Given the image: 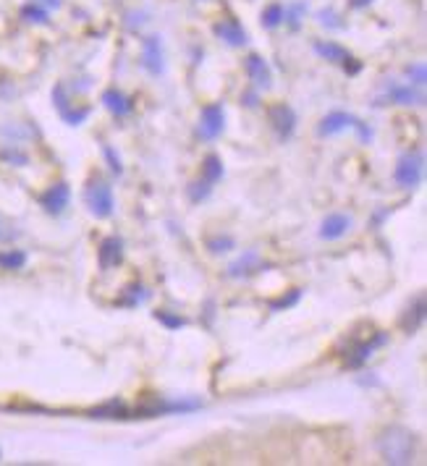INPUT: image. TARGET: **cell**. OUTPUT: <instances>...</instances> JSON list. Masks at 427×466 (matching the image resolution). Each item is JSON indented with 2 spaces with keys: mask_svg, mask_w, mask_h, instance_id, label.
Listing matches in <instances>:
<instances>
[{
  "mask_svg": "<svg viewBox=\"0 0 427 466\" xmlns=\"http://www.w3.org/2000/svg\"><path fill=\"white\" fill-rule=\"evenodd\" d=\"M278 24H283V5H280V3H270V5L262 11V26H265V29H276Z\"/></svg>",
  "mask_w": 427,
  "mask_h": 466,
  "instance_id": "cell-21",
  "label": "cell"
},
{
  "mask_svg": "<svg viewBox=\"0 0 427 466\" xmlns=\"http://www.w3.org/2000/svg\"><path fill=\"white\" fill-rule=\"evenodd\" d=\"M97 262L103 270H110V268H118L124 262V241L118 236H107L103 238L100 249H97Z\"/></svg>",
  "mask_w": 427,
  "mask_h": 466,
  "instance_id": "cell-9",
  "label": "cell"
},
{
  "mask_svg": "<svg viewBox=\"0 0 427 466\" xmlns=\"http://www.w3.org/2000/svg\"><path fill=\"white\" fill-rule=\"evenodd\" d=\"M147 299V291H145V286H139V283H131L124 289V294L118 297V307H139L142 301Z\"/></svg>",
  "mask_w": 427,
  "mask_h": 466,
  "instance_id": "cell-19",
  "label": "cell"
},
{
  "mask_svg": "<svg viewBox=\"0 0 427 466\" xmlns=\"http://www.w3.org/2000/svg\"><path fill=\"white\" fill-rule=\"evenodd\" d=\"M383 100H391V103H396V106H425V92H422V86L388 82V85H385ZM383 100H381V103H383Z\"/></svg>",
  "mask_w": 427,
  "mask_h": 466,
  "instance_id": "cell-6",
  "label": "cell"
},
{
  "mask_svg": "<svg viewBox=\"0 0 427 466\" xmlns=\"http://www.w3.org/2000/svg\"><path fill=\"white\" fill-rule=\"evenodd\" d=\"M155 319H158V322H163L168 330H178V328H184V325H187V319L178 318V315H171V312H166V309L155 312Z\"/></svg>",
  "mask_w": 427,
  "mask_h": 466,
  "instance_id": "cell-26",
  "label": "cell"
},
{
  "mask_svg": "<svg viewBox=\"0 0 427 466\" xmlns=\"http://www.w3.org/2000/svg\"><path fill=\"white\" fill-rule=\"evenodd\" d=\"M268 118H270V127L278 134V139H291L294 137V128H297V113L294 107L286 106V103H278L268 110Z\"/></svg>",
  "mask_w": 427,
  "mask_h": 466,
  "instance_id": "cell-5",
  "label": "cell"
},
{
  "mask_svg": "<svg viewBox=\"0 0 427 466\" xmlns=\"http://www.w3.org/2000/svg\"><path fill=\"white\" fill-rule=\"evenodd\" d=\"M208 249L213 252V255H220V252H231L234 249V238L231 236H215L208 241Z\"/></svg>",
  "mask_w": 427,
  "mask_h": 466,
  "instance_id": "cell-25",
  "label": "cell"
},
{
  "mask_svg": "<svg viewBox=\"0 0 427 466\" xmlns=\"http://www.w3.org/2000/svg\"><path fill=\"white\" fill-rule=\"evenodd\" d=\"M202 173H205V181L218 184L223 178V160L218 155H208L205 163H202Z\"/></svg>",
  "mask_w": 427,
  "mask_h": 466,
  "instance_id": "cell-20",
  "label": "cell"
},
{
  "mask_svg": "<svg viewBox=\"0 0 427 466\" xmlns=\"http://www.w3.org/2000/svg\"><path fill=\"white\" fill-rule=\"evenodd\" d=\"M417 445H420V438L412 430H406L402 424H391L378 435L375 448L385 464L409 466L417 459Z\"/></svg>",
  "mask_w": 427,
  "mask_h": 466,
  "instance_id": "cell-1",
  "label": "cell"
},
{
  "mask_svg": "<svg viewBox=\"0 0 427 466\" xmlns=\"http://www.w3.org/2000/svg\"><path fill=\"white\" fill-rule=\"evenodd\" d=\"M370 3H372V0H349L351 8H364V5H370Z\"/></svg>",
  "mask_w": 427,
  "mask_h": 466,
  "instance_id": "cell-31",
  "label": "cell"
},
{
  "mask_svg": "<svg viewBox=\"0 0 427 466\" xmlns=\"http://www.w3.org/2000/svg\"><path fill=\"white\" fill-rule=\"evenodd\" d=\"M103 152H106L107 163H110V170H113V173H121V170H124V166H121V160L116 157V152L107 147V145H106V147H103Z\"/></svg>",
  "mask_w": 427,
  "mask_h": 466,
  "instance_id": "cell-30",
  "label": "cell"
},
{
  "mask_svg": "<svg viewBox=\"0 0 427 466\" xmlns=\"http://www.w3.org/2000/svg\"><path fill=\"white\" fill-rule=\"evenodd\" d=\"M257 268H259V257H257V252H247V255L239 257L234 265L229 268V276L231 278L249 276V273H255Z\"/></svg>",
  "mask_w": 427,
  "mask_h": 466,
  "instance_id": "cell-18",
  "label": "cell"
},
{
  "mask_svg": "<svg viewBox=\"0 0 427 466\" xmlns=\"http://www.w3.org/2000/svg\"><path fill=\"white\" fill-rule=\"evenodd\" d=\"M349 228H351V218H349V215H343V212H330V215L322 220L320 238H325V241H336V238H341Z\"/></svg>",
  "mask_w": 427,
  "mask_h": 466,
  "instance_id": "cell-12",
  "label": "cell"
},
{
  "mask_svg": "<svg viewBox=\"0 0 427 466\" xmlns=\"http://www.w3.org/2000/svg\"><path fill=\"white\" fill-rule=\"evenodd\" d=\"M304 11H307V5H304V3H291L289 8H283V22H289L294 29H297Z\"/></svg>",
  "mask_w": 427,
  "mask_h": 466,
  "instance_id": "cell-24",
  "label": "cell"
},
{
  "mask_svg": "<svg viewBox=\"0 0 427 466\" xmlns=\"http://www.w3.org/2000/svg\"><path fill=\"white\" fill-rule=\"evenodd\" d=\"M45 3H47V5H56V8L61 5V0H45Z\"/></svg>",
  "mask_w": 427,
  "mask_h": 466,
  "instance_id": "cell-32",
  "label": "cell"
},
{
  "mask_svg": "<svg viewBox=\"0 0 427 466\" xmlns=\"http://www.w3.org/2000/svg\"><path fill=\"white\" fill-rule=\"evenodd\" d=\"M68 199H71V189H68V184L58 181V184H53V187L40 197V205H43L45 210L50 212V215H61V212L68 208Z\"/></svg>",
  "mask_w": 427,
  "mask_h": 466,
  "instance_id": "cell-11",
  "label": "cell"
},
{
  "mask_svg": "<svg viewBox=\"0 0 427 466\" xmlns=\"http://www.w3.org/2000/svg\"><path fill=\"white\" fill-rule=\"evenodd\" d=\"M0 238H3V233H0Z\"/></svg>",
  "mask_w": 427,
  "mask_h": 466,
  "instance_id": "cell-33",
  "label": "cell"
},
{
  "mask_svg": "<svg viewBox=\"0 0 427 466\" xmlns=\"http://www.w3.org/2000/svg\"><path fill=\"white\" fill-rule=\"evenodd\" d=\"M422 319H425V297L420 294V297L412 301V307L404 312V318H402L404 333H417L420 325H422Z\"/></svg>",
  "mask_w": 427,
  "mask_h": 466,
  "instance_id": "cell-15",
  "label": "cell"
},
{
  "mask_svg": "<svg viewBox=\"0 0 427 466\" xmlns=\"http://www.w3.org/2000/svg\"><path fill=\"white\" fill-rule=\"evenodd\" d=\"M247 74H249V79L255 82L257 89H268L270 82H273L270 66H268L265 58H259V56H249V58H247Z\"/></svg>",
  "mask_w": 427,
  "mask_h": 466,
  "instance_id": "cell-14",
  "label": "cell"
},
{
  "mask_svg": "<svg viewBox=\"0 0 427 466\" xmlns=\"http://www.w3.org/2000/svg\"><path fill=\"white\" fill-rule=\"evenodd\" d=\"M22 16L24 19H29V22H40V24L47 22V14H45L43 8H37V5H26V8L22 11Z\"/></svg>",
  "mask_w": 427,
  "mask_h": 466,
  "instance_id": "cell-29",
  "label": "cell"
},
{
  "mask_svg": "<svg viewBox=\"0 0 427 466\" xmlns=\"http://www.w3.org/2000/svg\"><path fill=\"white\" fill-rule=\"evenodd\" d=\"M223 127H226V113L218 103H210V106L202 107V116H199V137L202 139H218L223 134Z\"/></svg>",
  "mask_w": 427,
  "mask_h": 466,
  "instance_id": "cell-7",
  "label": "cell"
},
{
  "mask_svg": "<svg viewBox=\"0 0 427 466\" xmlns=\"http://www.w3.org/2000/svg\"><path fill=\"white\" fill-rule=\"evenodd\" d=\"M422 173H425V157L422 152H406L399 157V166L393 170V178L402 189H414L420 187L422 181Z\"/></svg>",
  "mask_w": 427,
  "mask_h": 466,
  "instance_id": "cell-2",
  "label": "cell"
},
{
  "mask_svg": "<svg viewBox=\"0 0 427 466\" xmlns=\"http://www.w3.org/2000/svg\"><path fill=\"white\" fill-rule=\"evenodd\" d=\"M103 106H106L113 116H128L134 103L128 100L124 92H118V89H106V92H103Z\"/></svg>",
  "mask_w": 427,
  "mask_h": 466,
  "instance_id": "cell-16",
  "label": "cell"
},
{
  "mask_svg": "<svg viewBox=\"0 0 427 466\" xmlns=\"http://www.w3.org/2000/svg\"><path fill=\"white\" fill-rule=\"evenodd\" d=\"M343 128H354V131L360 134L362 142H370V139H372V128H367L360 118H354V116H349V113H341V110L325 116L320 121V127H318V134H320V137H333V134H339Z\"/></svg>",
  "mask_w": 427,
  "mask_h": 466,
  "instance_id": "cell-4",
  "label": "cell"
},
{
  "mask_svg": "<svg viewBox=\"0 0 427 466\" xmlns=\"http://www.w3.org/2000/svg\"><path fill=\"white\" fill-rule=\"evenodd\" d=\"M210 191H213V184H210V181H205V178H202V181H194L192 187H189V199L197 205V202L208 199Z\"/></svg>",
  "mask_w": 427,
  "mask_h": 466,
  "instance_id": "cell-23",
  "label": "cell"
},
{
  "mask_svg": "<svg viewBox=\"0 0 427 466\" xmlns=\"http://www.w3.org/2000/svg\"><path fill=\"white\" fill-rule=\"evenodd\" d=\"M24 262H26V255L24 252H0V268H5V270H19Z\"/></svg>",
  "mask_w": 427,
  "mask_h": 466,
  "instance_id": "cell-22",
  "label": "cell"
},
{
  "mask_svg": "<svg viewBox=\"0 0 427 466\" xmlns=\"http://www.w3.org/2000/svg\"><path fill=\"white\" fill-rule=\"evenodd\" d=\"M385 340H388L385 339V333H378V336H372V339H367L362 340V343H357V346H351V349H349V354H346V367H351V370L362 367L364 361L375 354V349H378V346H383Z\"/></svg>",
  "mask_w": 427,
  "mask_h": 466,
  "instance_id": "cell-10",
  "label": "cell"
},
{
  "mask_svg": "<svg viewBox=\"0 0 427 466\" xmlns=\"http://www.w3.org/2000/svg\"><path fill=\"white\" fill-rule=\"evenodd\" d=\"M406 76L412 79V85H414V86H425V82H427L425 66H422V64L406 66Z\"/></svg>",
  "mask_w": 427,
  "mask_h": 466,
  "instance_id": "cell-28",
  "label": "cell"
},
{
  "mask_svg": "<svg viewBox=\"0 0 427 466\" xmlns=\"http://www.w3.org/2000/svg\"><path fill=\"white\" fill-rule=\"evenodd\" d=\"M166 56H163V40L160 37H147L145 43H142V66H145V71H150L152 76H160L163 74V68H166Z\"/></svg>",
  "mask_w": 427,
  "mask_h": 466,
  "instance_id": "cell-8",
  "label": "cell"
},
{
  "mask_svg": "<svg viewBox=\"0 0 427 466\" xmlns=\"http://www.w3.org/2000/svg\"><path fill=\"white\" fill-rule=\"evenodd\" d=\"M315 53L322 56L325 61H333V64H346L349 58H351V53L341 47L339 43H315Z\"/></svg>",
  "mask_w": 427,
  "mask_h": 466,
  "instance_id": "cell-17",
  "label": "cell"
},
{
  "mask_svg": "<svg viewBox=\"0 0 427 466\" xmlns=\"http://www.w3.org/2000/svg\"><path fill=\"white\" fill-rule=\"evenodd\" d=\"M215 35H218L223 43L231 45V47H241V45L249 43V35L244 32V26L236 22V19H226V22L215 24Z\"/></svg>",
  "mask_w": 427,
  "mask_h": 466,
  "instance_id": "cell-13",
  "label": "cell"
},
{
  "mask_svg": "<svg viewBox=\"0 0 427 466\" xmlns=\"http://www.w3.org/2000/svg\"><path fill=\"white\" fill-rule=\"evenodd\" d=\"M85 202H86V208H89V212H92L95 218H100V220L110 218V215H113V208H116L110 184L100 181V178L89 181V187H86L85 191Z\"/></svg>",
  "mask_w": 427,
  "mask_h": 466,
  "instance_id": "cell-3",
  "label": "cell"
},
{
  "mask_svg": "<svg viewBox=\"0 0 427 466\" xmlns=\"http://www.w3.org/2000/svg\"><path fill=\"white\" fill-rule=\"evenodd\" d=\"M301 299V291L300 289H294L289 297H283V299H278V301H270V312H283V309H289V307H294L297 301Z\"/></svg>",
  "mask_w": 427,
  "mask_h": 466,
  "instance_id": "cell-27",
  "label": "cell"
}]
</instances>
